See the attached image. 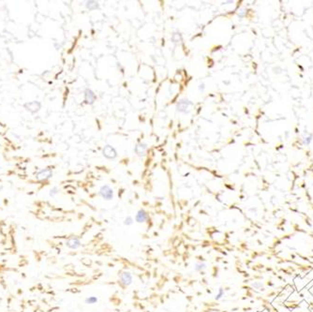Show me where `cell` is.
<instances>
[{"instance_id": "6da1fadb", "label": "cell", "mask_w": 313, "mask_h": 312, "mask_svg": "<svg viewBox=\"0 0 313 312\" xmlns=\"http://www.w3.org/2000/svg\"><path fill=\"white\" fill-rule=\"evenodd\" d=\"M191 106H192V102L190 101V100H189L187 98H182L178 101V103L176 105V109L180 113L187 114L190 111Z\"/></svg>"}, {"instance_id": "7a4b0ae2", "label": "cell", "mask_w": 313, "mask_h": 312, "mask_svg": "<svg viewBox=\"0 0 313 312\" xmlns=\"http://www.w3.org/2000/svg\"><path fill=\"white\" fill-rule=\"evenodd\" d=\"M100 195L107 201H110L114 198V190L111 187L108 185L102 186L100 189Z\"/></svg>"}, {"instance_id": "3957f363", "label": "cell", "mask_w": 313, "mask_h": 312, "mask_svg": "<svg viewBox=\"0 0 313 312\" xmlns=\"http://www.w3.org/2000/svg\"><path fill=\"white\" fill-rule=\"evenodd\" d=\"M65 245H66V247L70 249H78L82 246V243L78 237L73 236V237H70L65 242Z\"/></svg>"}, {"instance_id": "277c9868", "label": "cell", "mask_w": 313, "mask_h": 312, "mask_svg": "<svg viewBox=\"0 0 313 312\" xmlns=\"http://www.w3.org/2000/svg\"><path fill=\"white\" fill-rule=\"evenodd\" d=\"M118 276H119V280L122 285L129 286L132 283V275L129 272L124 271L121 274H118Z\"/></svg>"}, {"instance_id": "5b68a950", "label": "cell", "mask_w": 313, "mask_h": 312, "mask_svg": "<svg viewBox=\"0 0 313 312\" xmlns=\"http://www.w3.org/2000/svg\"><path fill=\"white\" fill-rule=\"evenodd\" d=\"M103 155H104V157H106L107 159H115V158H116L117 153H116L115 149H114L113 146H106L103 148Z\"/></svg>"}, {"instance_id": "8992f818", "label": "cell", "mask_w": 313, "mask_h": 312, "mask_svg": "<svg viewBox=\"0 0 313 312\" xmlns=\"http://www.w3.org/2000/svg\"><path fill=\"white\" fill-rule=\"evenodd\" d=\"M148 219V214L145 210L144 209H140L136 216H135V220L136 222H138V223H144V222H145L146 220Z\"/></svg>"}, {"instance_id": "52a82bcc", "label": "cell", "mask_w": 313, "mask_h": 312, "mask_svg": "<svg viewBox=\"0 0 313 312\" xmlns=\"http://www.w3.org/2000/svg\"><path fill=\"white\" fill-rule=\"evenodd\" d=\"M84 98H85V101L87 102L88 104H93L95 102V100L97 98L95 93L91 90V89H85L84 91Z\"/></svg>"}, {"instance_id": "ba28073f", "label": "cell", "mask_w": 313, "mask_h": 312, "mask_svg": "<svg viewBox=\"0 0 313 312\" xmlns=\"http://www.w3.org/2000/svg\"><path fill=\"white\" fill-rule=\"evenodd\" d=\"M53 175V172L50 169H45L40 171L38 174H37V178L39 180H47L49 178H51Z\"/></svg>"}, {"instance_id": "9c48e42d", "label": "cell", "mask_w": 313, "mask_h": 312, "mask_svg": "<svg viewBox=\"0 0 313 312\" xmlns=\"http://www.w3.org/2000/svg\"><path fill=\"white\" fill-rule=\"evenodd\" d=\"M146 149H147V146L145 143H139L135 147V152L139 156H144L145 154Z\"/></svg>"}, {"instance_id": "30bf717a", "label": "cell", "mask_w": 313, "mask_h": 312, "mask_svg": "<svg viewBox=\"0 0 313 312\" xmlns=\"http://www.w3.org/2000/svg\"><path fill=\"white\" fill-rule=\"evenodd\" d=\"M39 103L37 102V101H34V102H30V103H26V107L28 108L29 111H31V112H36V111H38L39 109Z\"/></svg>"}, {"instance_id": "8fae6325", "label": "cell", "mask_w": 313, "mask_h": 312, "mask_svg": "<svg viewBox=\"0 0 313 312\" xmlns=\"http://www.w3.org/2000/svg\"><path fill=\"white\" fill-rule=\"evenodd\" d=\"M98 297H96V296H88V297H86L84 299V303L85 304H87V305H94L96 303H98Z\"/></svg>"}, {"instance_id": "7c38bea8", "label": "cell", "mask_w": 313, "mask_h": 312, "mask_svg": "<svg viewBox=\"0 0 313 312\" xmlns=\"http://www.w3.org/2000/svg\"><path fill=\"white\" fill-rule=\"evenodd\" d=\"M206 269V264L204 262H196L195 266H194V270L197 271V272H202Z\"/></svg>"}, {"instance_id": "4fadbf2b", "label": "cell", "mask_w": 313, "mask_h": 312, "mask_svg": "<svg viewBox=\"0 0 313 312\" xmlns=\"http://www.w3.org/2000/svg\"><path fill=\"white\" fill-rule=\"evenodd\" d=\"M172 40L174 43H178V42H181L182 41V36L180 33H174V34L172 35Z\"/></svg>"}, {"instance_id": "5bb4252c", "label": "cell", "mask_w": 313, "mask_h": 312, "mask_svg": "<svg viewBox=\"0 0 313 312\" xmlns=\"http://www.w3.org/2000/svg\"><path fill=\"white\" fill-rule=\"evenodd\" d=\"M86 8L90 10L96 9L99 8V3L96 1H87V3H86Z\"/></svg>"}, {"instance_id": "9a60e30c", "label": "cell", "mask_w": 313, "mask_h": 312, "mask_svg": "<svg viewBox=\"0 0 313 312\" xmlns=\"http://www.w3.org/2000/svg\"><path fill=\"white\" fill-rule=\"evenodd\" d=\"M123 223H124V225H126V226H131V225L133 224V218H132L131 217H127V218H125V220H124Z\"/></svg>"}, {"instance_id": "2e32d148", "label": "cell", "mask_w": 313, "mask_h": 312, "mask_svg": "<svg viewBox=\"0 0 313 312\" xmlns=\"http://www.w3.org/2000/svg\"><path fill=\"white\" fill-rule=\"evenodd\" d=\"M223 296H224V289L223 288H219V293H218L217 296H216V300H219Z\"/></svg>"}, {"instance_id": "e0dca14e", "label": "cell", "mask_w": 313, "mask_h": 312, "mask_svg": "<svg viewBox=\"0 0 313 312\" xmlns=\"http://www.w3.org/2000/svg\"><path fill=\"white\" fill-rule=\"evenodd\" d=\"M57 193H58V189H57L56 187H55V188H53L52 190H51V192H50V195H51L52 197H53V196H56Z\"/></svg>"}, {"instance_id": "ac0fdd59", "label": "cell", "mask_w": 313, "mask_h": 312, "mask_svg": "<svg viewBox=\"0 0 313 312\" xmlns=\"http://www.w3.org/2000/svg\"><path fill=\"white\" fill-rule=\"evenodd\" d=\"M260 286H262V283H260V282H254L253 283V287L256 288V289H258Z\"/></svg>"}, {"instance_id": "d6986e66", "label": "cell", "mask_w": 313, "mask_h": 312, "mask_svg": "<svg viewBox=\"0 0 313 312\" xmlns=\"http://www.w3.org/2000/svg\"><path fill=\"white\" fill-rule=\"evenodd\" d=\"M272 295H276V292H271L270 293H268V297H270V296H272Z\"/></svg>"}, {"instance_id": "ffe728a7", "label": "cell", "mask_w": 313, "mask_h": 312, "mask_svg": "<svg viewBox=\"0 0 313 312\" xmlns=\"http://www.w3.org/2000/svg\"><path fill=\"white\" fill-rule=\"evenodd\" d=\"M266 270H267V271H272L273 269H272V268H269V267H268V268H267Z\"/></svg>"}]
</instances>
